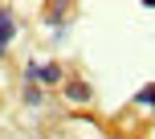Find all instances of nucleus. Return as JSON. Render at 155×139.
<instances>
[{
    "mask_svg": "<svg viewBox=\"0 0 155 139\" xmlns=\"http://www.w3.org/2000/svg\"><path fill=\"white\" fill-rule=\"evenodd\" d=\"M25 82L57 86V82H65V70L57 66V62H29V66H25Z\"/></svg>",
    "mask_w": 155,
    "mask_h": 139,
    "instance_id": "1",
    "label": "nucleus"
},
{
    "mask_svg": "<svg viewBox=\"0 0 155 139\" xmlns=\"http://www.w3.org/2000/svg\"><path fill=\"white\" fill-rule=\"evenodd\" d=\"M12 33H16V21H12V8L0 4V53L12 45Z\"/></svg>",
    "mask_w": 155,
    "mask_h": 139,
    "instance_id": "2",
    "label": "nucleus"
},
{
    "mask_svg": "<svg viewBox=\"0 0 155 139\" xmlns=\"http://www.w3.org/2000/svg\"><path fill=\"white\" fill-rule=\"evenodd\" d=\"M65 98H70L74 107H78V102H82V107H86V102L94 98V90H90V86L82 82V78H74V82H65Z\"/></svg>",
    "mask_w": 155,
    "mask_h": 139,
    "instance_id": "3",
    "label": "nucleus"
},
{
    "mask_svg": "<svg viewBox=\"0 0 155 139\" xmlns=\"http://www.w3.org/2000/svg\"><path fill=\"white\" fill-rule=\"evenodd\" d=\"M135 107H155V86H143L135 94Z\"/></svg>",
    "mask_w": 155,
    "mask_h": 139,
    "instance_id": "4",
    "label": "nucleus"
},
{
    "mask_svg": "<svg viewBox=\"0 0 155 139\" xmlns=\"http://www.w3.org/2000/svg\"><path fill=\"white\" fill-rule=\"evenodd\" d=\"M25 102H29V107H41V102H45V94H41L37 86H25Z\"/></svg>",
    "mask_w": 155,
    "mask_h": 139,
    "instance_id": "5",
    "label": "nucleus"
},
{
    "mask_svg": "<svg viewBox=\"0 0 155 139\" xmlns=\"http://www.w3.org/2000/svg\"><path fill=\"white\" fill-rule=\"evenodd\" d=\"M114 139H123V135H114Z\"/></svg>",
    "mask_w": 155,
    "mask_h": 139,
    "instance_id": "6",
    "label": "nucleus"
}]
</instances>
